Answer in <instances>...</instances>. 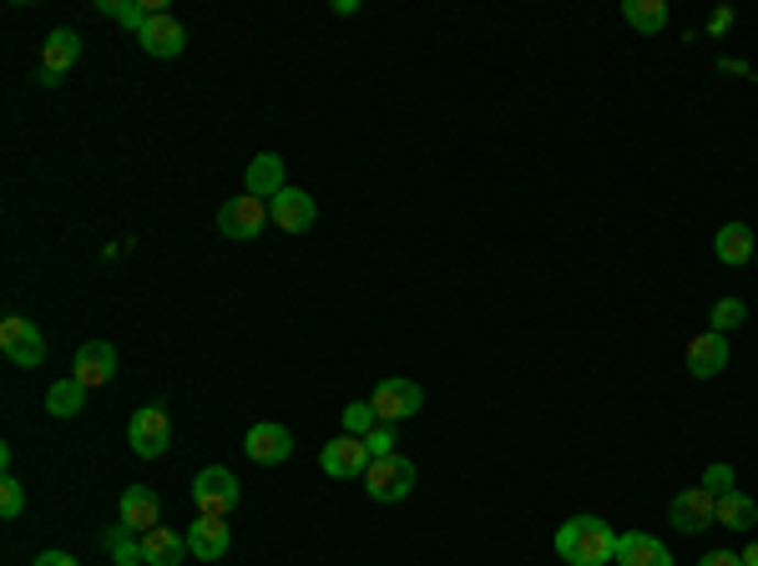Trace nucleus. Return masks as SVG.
I'll return each instance as SVG.
<instances>
[{
  "instance_id": "obj_18",
  "label": "nucleus",
  "mask_w": 758,
  "mask_h": 566,
  "mask_svg": "<svg viewBox=\"0 0 758 566\" xmlns=\"http://www.w3.org/2000/svg\"><path fill=\"white\" fill-rule=\"evenodd\" d=\"M157 521H162V501L152 496V486H127L122 491V526H132V531H157Z\"/></svg>"
},
{
  "instance_id": "obj_25",
  "label": "nucleus",
  "mask_w": 758,
  "mask_h": 566,
  "mask_svg": "<svg viewBox=\"0 0 758 566\" xmlns=\"http://www.w3.org/2000/svg\"><path fill=\"white\" fill-rule=\"evenodd\" d=\"M622 21L642 31V36H658L662 25H668V5L662 0H622Z\"/></svg>"
},
{
  "instance_id": "obj_9",
  "label": "nucleus",
  "mask_w": 758,
  "mask_h": 566,
  "mask_svg": "<svg viewBox=\"0 0 758 566\" xmlns=\"http://www.w3.org/2000/svg\"><path fill=\"white\" fill-rule=\"evenodd\" d=\"M263 223H268V202H259V198H233V202H223L218 208V227H223L228 238H238V243H249V238H259L263 233Z\"/></svg>"
},
{
  "instance_id": "obj_24",
  "label": "nucleus",
  "mask_w": 758,
  "mask_h": 566,
  "mask_svg": "<svg viewBox=\"0 0 758 566\" xmlns=\"http://www.w3.org/2000/svg\"><path fill=\"white\" fill-rule=\"evenodd\" d=\"M46 410L56 420L81 415V410H87V385H81V379H56V385L46 390Z\"/></svg>"
},
{
  "instance_id": "obj_30",
  "label": "nucleus",
  "mask_w": 758,
  "mask_h": 566,
  "mask_svg": "<svg viewBox=\"0 0 758 566\" xmlns=\"http://www.w3.org/2000/svg\"><path fill=\"white\" fill-rule=\"evenodd\" d=\"M364 445H370L374 460H385V455H395V425H389V420H385V425H374L370 435H364Z\"/></svg>"
},
{
  "instance_id": "obj_32",
  "label": "nucleus",
  "mask_w": 758,
  "mask_h": 566,
  "mask_svg": "<svg viewBox=\"0 0 758 566\" xmlns=\"http://www.w3.org/2000/svg\"><path fill=\"white\" fill-rule=\"evenodd\" d=\"M728 25H734V11H728V5H723V11H713V15H708V36H723V31H728Z\"/></svg>"
},
{
  "instance_id": "obj_29",
  "label": "nucleus",
  "mask_w": 758,
  "mask_h": 566,
  "mask_svg": "<svg viewBox=\"0 0 758 566\" xmlns=\"http://www.w3.org/2000/svg\"><path fill=\"white\" fill-rule=\"evenodd\" d=\"M25 511V486L15 476H0V517L15 521Z\"/></svg>"
},
{
  "instance_id": "obj_36",
  "label": "nucleus",
  "mask_w": 758,
  "mask_h": 566,
  "mask_svg": "<svg viewBox=\"0 0 758 566\" xmlns=\"http://www.w3.org/2000/svg\"><path fill=\"white\" fill-rule=\"evenodd\" d=\"M754 258H758V253H754Z\"/></svg>"
},
{
  "instance_id": "obj_21",
  "label": "nucleus",
  "mask_w": 758,
  "mask_h": 566,
  "mask_svg": "<svg viewBox=\"0 0 758 566\" xmlns=\"http://www.w3.org/2000/svg\"><path fill=\"white\" fill-rule=\"evenodd\" d=\"M97 11L112 15V21H122L127 31H138V36H142L152 15H162L167 5H162V0H97Z\"/></svg>"
},
{
  "instance_id": "obj_12",
  "label": "nucleus",
  "mask_w": 758,
  "mask_h": 566,
  "mask_svg": "<svg viewBox=\"0 0 758 566\" xmlns=\"http://www.w3.org/2000/svg\"><path fill=\"white\" fill-rule=\"evenodd\" d=\"M268 218H274V227H284V233H309L314 218H319V202L299 188H284L274 198V208H268Z\"/></svg>"
},
{
  "instance_id": "obj_35",
  "label": "nucleus",
  "mask_w": 758,
  "mask_h": 566,
  "mask_svg": "<svg viewBox=\"0 0 758 566\" xmlns=\"http://www.w3.org/2000/svg\"><path fill=\"white\" fill-rule=\"evenodd\" d=\"M738 556H744V566H758V542H754V546H744Z\"/></svg>"
},
{
  "instance_id": "obj_23",
  "label": "nucleus",
  "mask_w": 758,
  "mask_h": 566,
  "mask_svg": "<svg viewBox=\"0 0 758 566\" xmlns=\"http://www.w3.org/2000/svg\"><path fill=\"white\" fill-rule=\"evenodd\" d=\"M718 526H728V531L758 526V501H754V496H744L738 486H734V491H723L718 496Z\"/></svg>"
},
{
  "instance_id": "obj_19",
  "label": "nucleus",
  "mask_w": 758,
  "mask_h": 566,
  "mask_svg": "<svg viewBox=\"0 0 758 566\" xmlns=\"http://www.w3.org/2000/svg\"><path fill=\"white\" fill-rule=\"evenodd\" d=\"M713 253H718V264H728V268L748 264V258L758 253L754 227H748V223H723V227H718V238H713Z\"/></svg>"
},
{
  "instance_id": "obj_10",
  "label": "nucleus",
  "mask_w": 758,
  "mask_h": 566,
  "mask_svg": "<svg viewBox=\"0 0 758 566\" xmlns=\"http://www.w3.org/2000/svg\"><path fill=\"white\" fill-rule=\"evenodd\" d=\"M112 375H117V349H112V340H87L81 349H76L72 379H81L87 390H97V385H112Z\"/></svg>"
},
{
  "instance_id": "obj_17",
  "label": "nucleus",
  "mask_w": 758,
  "mask_h": 566,
  "mask_svg": "<svg viewBox=\"0 0 758 566\" xmlns=\"http://www.w3.org/2000/svg\"><path fill=\"white\" fill-rule=\"evenodd\" d=\"M617 566H672V552L658 542V536H647V531H633V536H617Z\"/></svg>"
},
{
  "instance_id": "obj_8",
  "label": "nucleus",
  "mask_w": 758,
  "mask_h": 566,
  "mask_svg": "<svg viewBox=\"0 0 758 566\" xmlns=\"http://www.w3.org/2000/svg\"><path fill=\"white\" fill-rule=\"evenodd\" d=\"M672 526L688 531V536L718 526V496H713L708 486H688V491L672 501Z\"/></svg>"
},
{
  "instance_id": "obj_31",
  "label": "nucleus",
  "mask_w": 758,
  "mask_h": 566,
  "mask_svg": "<svg viewBox=\"0 0 758 566\" xmlns=\"http://www.w3.org/2000/svg\"><path fill=\"white\" fill-rule=\"evenodd\" d=\"M703 486H708L713 496L734 491V466H708V470H703Z\"/></svg>"
},
{
  "instance_id": "obj_7",
  "label": "nucleus",
  "mask_w": 758,
  "mask_h": 566,
  "mask_svg": "<svg viewBox=\"0 0 758 566\" xmlns=\"http://www.w3.org/2000/svg\"><path fill=\"white\" fill-rule=\"evenodd\" d=\"M370 460H374V455H370V445H364L360 435H339V441H329V445H323V455H319L323 476H334V480H354V476L364 480Z\"/></svg>"
},
{
  "instance_id": "obj_4",
  "label": "nucleus",
  "mask_w": 758,
  "mask_h": 566,
  "mask_svg": "<svg viewBox=\"0 0 758 566\" xmlns=\"http://www.w3.org/2000/svg\"><path fill=\"white\" fill-rule=\"evenodd\" d=\"M364 491L374 496V501H405V496L415 491V466L405 460V455H385V460H370V470H364Z\"/></svg>"
},
{
  "instance_id": "obj_3",
  "label": "nucleus",
  "mask_w": 758,
  "mask_h": 566,
  "mask_svg": "<svg viewBox=\"0 0 758 566\" xmlns=\"http://www.w3.org/2000/svg\"><path fill=\"white\" fill-rule=\"evenodd\" d=\"M127 441H132V451H138L142 460L167 455V445H173V420H167V410H162V404H142L138 415L127 420Z\"/></svg>"
},
{
  "instance_id": "obj_26",
  "label": "nucleus",
  "mask_w": 758,
  "mask_h": 566,
  "mask_svg": "<svg viewBox=\"0 0 758 566\" xmlns=\"http://www.w3.org/2000/svg\"><path fill=\"white\" fill-rule=\"evenodd\" d=\"M101 546L112 552V562H117V566H138V562H147V556H142V531L122 526V521H117V526L107 531V536H101Z\"/></svg>"
},
{
  "instance_id": "obj_1",
  "label": "nucleus",
  "mask_w": 758,
  "mask_h": 566,
  "mask_svg": "<svg viewBox=\"0 0 758 566\" xmlns=\"http://www.w3.org/2000/svg\"><path fill=\"white\" fill-rule=\"evenodd\" d=\"M557 556L567 566H607L617 556V531L602 517H572L557 526Z\"/></svg>"
},
{
  "instance_id": "obj_16",
  "label": "nucleus",
  "mask_w": 758,
  "mask_h": 566,
  "mask_svg": "<svg viewBox=\"0 0 758 566\" xmlns=\"http://www.w3.org/2000/svg\"><path fill=\"white\" fill-rule=\"evenodd\" d=\"M228 542H233V531H228L223 517H198L193 531H187V552L198 556V562H218L228 556Z\"/></svg>"
},
{
  "instance_id": "obj_33",
  "label": "nucleus",
  "mask_w": 758,
  "mask_h": 566,
  "mask_svg": "<svg viewBox=\"0 0 758 566\" xmlns=\"http://www.w3.org/2000/svg\"><path fill=\"white\" fill-rule=\"evenodd\" d=\"M697 566H744V556H738V552H708Z\"/></svg>"
},
{
  "instance_id": "obj_27",
  "label": "nucleus",
  "mask_w": 758,
  "mask_h": 566,
  "mask_svg": "<svg viewBox=\"0 0 758 566\" xmlns=\"http://www.w3.org/2000/svg\"><path fill=\"white\" fill-rule=\"evenodd\" d=\"M374 425H385V420H380V410H374L370 400H354V404H344V435H370Z\"/></svg>"
},
{
  "instance_id": "obj_28",
  "label": "nucleus",
  "mask_w": 758,
  "mask_h": 566,
  "mask_svg": "<svg viewBox=\"0 0 758 566\" xmlns=\"http://www.w3.org/2000/svg\"><path fill=\"white\" fill-rule=\"evenodd\" d=\"M708 324L718 329V334H728V329L748 324V303H744V299H718V303L708 309Z\"/></svg>"
},
{
  "instance_id": "obj_2",
  "label": "nucleus",
  "mask_w": 758,
  "mask_h": 566,
  "mask_svg": "<svg viewBox=\"0 0 758 566\" xmlns=\"http://www.w3.org/2000/svg\"><path fill=\"white\" fill-rule=\"evenodd\" d=\"M238 476L223 466H208L193 476V506H198V517H233V506H238Z\"/></svg>"
},
{
  "instance_id": "obj_34",
  "label": "nucleus",
  "mask_w": 758,
  "mask_h": 566,
  "mask_svg": "<svg viewBox=\"0 0 758 566\" xmlns=\"http://www.w3.org/2000/svg\"><path fill=\"white\" fill-rule=\"evenodd\" d=\"M31 566H81V562H76V556H66V552H41Z\"/></svg>"
},
{
  "instance_id": "obj_14",
  "label": "nucleus",
  "mask_w": 758,
  "mask_h": 566,
  "mask_svg": "<svg viewBox=\"0 0 758 566\" xmlns=\"http://www.w3.org/2000/svg\"><path fill=\"white\" fill-rule=\"evenodd\" d=\"M728 369V340H723L718 329H708V334H697L693 344H688V375L693 379H713Z\"/></svg>"
},
{
  "instance_id": "obj_15",
  "label": "nucleus",
  "mask_w": 758,
  "mask_h": 566,
  "mask_svg": "<svg viewBox=\"0 0 758 566\" xmlns=\"http://www.w3.org/2000/svg\"><path fill=\"white\" fill-rule=\"evenodd\" d=\"M138 46L147 51V56H162V62H167V56H177V51L187 46V25L177 21V15L162 11V15H152L147 21V31L138 36Z\"/></svg>"
},
{
  "instance_id": "obj_13",
  "label": "nucleus",
  "mask_w": 758,
  "mask_h": 566,
  "mask_svg": "<svg viewBox=\"0 0 758 566\" xmlns=\"http://www.w3.org/2000/svg\"><path fill=\"white\" fill-rule=\"evenodd\" d=\"M284 188H288L284 182V157H278V152H259V157L249 163V173H243V192L259 198V202H274Z\"/></svg>"
},
{
  "instance_id": "obj_6",
  "label": "nucleus",
  "mask_w": 758,
  "mask_h": 566,
  "mask_svg": "<svg viewBox=\"0 0 758 566\" xmlns=\"http://www.w3.org/2000/svg\"><path fill=\"white\" fill-rule=\"evenodd\" d=\"M370 404L380 410V420H389V425H399V420H410L415 410L425 404V390L415 385V379H380L370 395Z\"/></svg>"
},
{
  "instance_id": "obj_22",
  "label": "nucleus",
  "mask_w": 758,
  "mask_h": 566,
  "mask_svg": "<svg viewBox=\"0 0 758 566\" xmlns=\"http://www.w3.org/2000/svg\"><path fill=\"white\" fill-rule=\"evenodd\" d=\"M142 556H147V566H183L187 562V536L157 526V531L142 536Z\"/></svg>"
},
{
  "instance_id": "obj_11",
  "label": "nucleus",
  "mask_w": 758,
  "mask_h": 566,
  "mask_svg": "<svg viewBox=\"0 0 758 566\" xmlns=\"http://www.w3.org/2000/svg\"><path fill=\"white\" fill-rule=\"evenodd\" d=\"M243 451H249V460H259V466H284L288 455H294V435H288L284 425H274V420H263V425H253L249 435H243Z\"/></svg>"
},
{
  "instance_id": "obj_20",
  "label": "nucleus",
  "mask_w": 758,
  "mask_h": 566,
  "mask_svg": "<svg viewBox=\"0 0 758 566\" xmlns=\"http://www.w3.org/2000/svg\"><path fill=\"white\" fill-rule=\"evenodd\" d=\"M81 62V36L76 31H51L46 36V51H41V71H51V76H66L72 66Z\"/></svg>"
},
{
  "instance_id": "obj_5",
  "label": "nucleus",
  "mask_w": 758,
  "mask_h": 566,
  "mask_svg": "<svg viewBox=\"0 0 758 566\" xmlns=\"http://www.w3.org/2000/svg\"><path fill=\"white\" fill-rule=\"evenodd\" d=\"M0 354H6L11 365H21V369H36L41 359H46V340H41V329L31 324V319L11 314L6 324H0Z\"/></svg>"
}]
</instances>
